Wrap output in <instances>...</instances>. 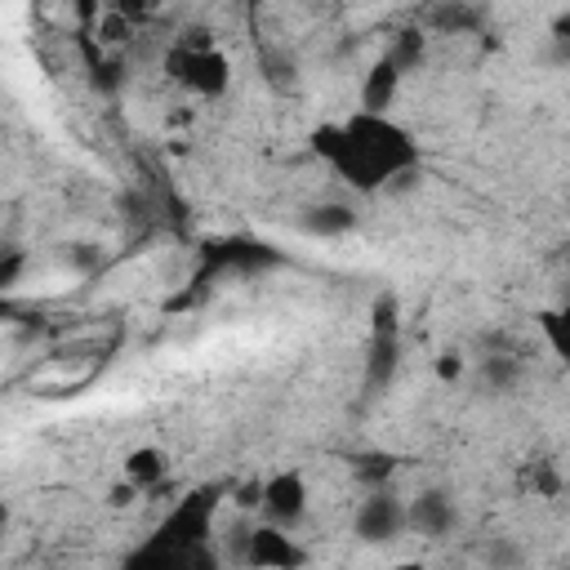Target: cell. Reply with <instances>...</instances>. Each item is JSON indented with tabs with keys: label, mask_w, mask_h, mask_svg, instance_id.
I'll return each instance as SVG.
<instances>
[{
	"label": "cell",
	"mask_w": 570,
	"mask_h": 570,
	"mask_svg": "<svg viewBox=\"0 0 570 570\" xmlns=\"http://www.w3.org/2000/svg\"><path fill=\"white\" fill-rule=\"evenodd\" d=\"M165 67H169V76H174L178 85H187V89L200 94V98H223L227 85H232V62H227V53L214 49V45H205V40H178V45L169 49Z\"/></svg>",
	"instance_id": "obj_2"
},
{
	"label": "cell",
	"mask_w": 570,
	"mask_h": 570,
	"mask_svg": "<svg viewBox=\"0 0 570 570\" xmlns=\"http://www.w3.org/2000/svg\"><path fill=\"white\" fill-rule=\"evenodd\" d=\"M169 454L160 450V445H134V450H125V459H120V476L129 481V485H138L142 494H151L165 476H169Z\"/></svg>",
	"instance_id": "obj_6"
},
{
	"label": "cell",
	"mask_w": 570,
	"mask_h": 570,
	"mask_svg": "<svg viewBox=\"0 0 570 570\" xmlns=\"http://www.w3.org/2000/svg\"><path fill=\"white\" fill-rule=\"evenodd\" d=\"M401 521H405V512H401L387 494H370V499L361 503V512H356V525H361L365 539H387V534H396Z\"/></svg>",
	"instance_id": "obj_8"
},
{
	"label": "cell",
	"mask_w": 570,
	"mask_h": 570,
	"mask_svg": "<svg viewBox=\"0 0 570 570\" xmlns=\"http://www.w3.org/2000/svg\"><path fill=\"white\" fill-rule=\"evenodd\" d=\"M214 508H218V490H196L187 499H178V508L165 517L156 543L160 548H174V552H191L209 539V525H214Z\"/></svg>",
	"instance_id": "obj_3"
},
{
	"label": "cell",
	"mask_w": 570,
	"mask_h": 570,
	"mask_svg": "<svg viewBox=\"0 0 570 570\" xmlns=\"http://www.w3.org/2000/svg\"><path fill=\"white\" fill-rule=\"evenodd\" d=\"M307 503H312V490H307V476L298 468H276L263 476V517L272 525L294 530L307 517Z\"/></svg>",
	"instance_id": "obj_4"
},
{
	"label": "cell",
	"mask_w": 570,
	"mask_h": 570,
	"mask_svg": "<svg viewBox=\"0 0 570 570\" xmlns=\"http://www.w3.org/2000/svg\"><path fill=\"white\" fill-rule=\"evenodd\" d=\"M534 325L548 343V352L570 370V303H557V307H539L534 312Z\"/></svg>",
	"instance_id": "obj_9"
},
{
	"label": "cell",
	"mask_w": 570,
	"mask_h": 570,
	"mask_svg": "<svg viewBox=\"0 0 570 570\" xmlns=\"http://www.w3.org/2000/svg\"><path fill=\"white\" fill-rule=\"evenodd\" d=\"M436 374H441L445 383H454V379H463V361H459L454 352H445V356L436 361Z\"/></svg>",
	"instance_id": "obj_12"
},
{
	"label": "cell",
	"mask_w": 570,
	"mask_h": 570,
	"mask_svg": "<svg viewBox=\"0 0 570 570\" xmlns=\"http://www.w3.org/2000/svg\"><path fill=\"white\" fill-rule=\"evenodd\" d=\"M102 49H120V45H129V36H134V18H129V9H102L98 18H94V31H89Z\"/></svg>",
	"instance_id": "obj_10"
},
{
	"label": "cell",
	"mask_w": 570,
	"mask_h": 570,
	"mask_svg": "<svg viewBox=\"0 0 570 570\" xmlns=\"http://www.w3.org/2000/svg\"><path fill=\"white\" fill-rule=\"evenodd\" d=\"M312 151L356 191H379L392 178H410L419 165V142L392 116L374 111L321 125L312 134Z\"/></svg>",
	"instance_id": "obj_1"
},
{
	"label": "cell",
	"mask_w": 570,
	"mask_h": 570,
	"mask_svg": "<svg viewBox=\"0 0 570 570\" xmlns=\"http://www.w3.org/2000/svg\"><path fill=\"white\" fill-rule=\"evenodd\" d=\"M245 566L249 570H303L307 566V548L285 530V525H254L245 534Z\"/></svg>",
	"instance_id": "obj_5"
},
{
	"label": "cell",
	"mask_w": 570,
	"mask_h": 570,
	"mask_svg": "<svg viewBox=\"0 0 570 570\" xmlns=\"http://www.w3.org/2000/svg\"><path fill=\"white\" fill-rule=\"evenodd\" d=\"M396 80H401L396 58H392V53H387V58H379V62L370 67L365 85H361V111L387 116V107H392V98H396Z\"/></svg>",
	"instance_id": "obj_7"
},
{
	"label": "cell",
	"mask_w": 570,
	"mask_h": 570,
	"mask_svg": "<svg viewBox=\"0 0 570 570\" xmlns=\"http://www.w3.org/2000/svg\"><path fill=\"white\" fill-rule=\"evenodd\" d=\"M392 570H428V566H419V561H401V566H392Z\"/></svg>",
	"instance_id": "obj_13"
},
{
	"label": "cell",
	"mask_w": 570,
	"mask_h": 570,
	"mask_svg": "<svg viewBox=\"0 0 570 570\" xmlns=\"http://www.w3.org/2000/svg\"><path fill=\"white\" fill-rule=\"evenodd\" d=\"M138 499H142V490H138V485H129L125 476L107 485V508H116V512H125V508H134Z\"/></svg>",
	"instance_id": "obj_11"
}]
</instances>
